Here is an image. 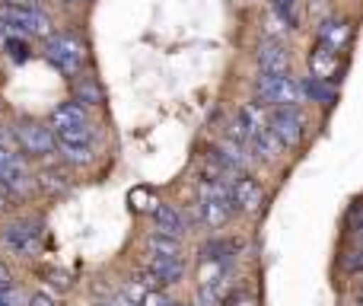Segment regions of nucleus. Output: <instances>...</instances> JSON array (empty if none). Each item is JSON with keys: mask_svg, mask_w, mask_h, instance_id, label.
<instances>
[{"mask_svg": "<svg viewBox=\"0 0 363 306\" xmlns=\"http://www.w3.org/2000/svg\"><path fill=\"white\" fill-rule=\"evenodd\" d=\"M153 224H157V233H163V236H182L185 233V217L176 211V207L169 204H157L153 207Z\"/></svg>", "mask_w": 363, "mask_h": 306, "instance_id": "9b49d317", "label": "nucleus"}, {"mask_svg": "<svg viewBox=\"0 0 363 306\" xmlns=\"http://www.w3.org/2000/svg\"><path fill=\"white\" fill-rule=\"evenodd\" d=\"M29 306H55V300H51V297H45V294H35L29 300Z\"/></svg>", "mask_w": 363, "mask_h": 306, "instance_id": "bb28decb", "label": "nucleus"}, {"mask_svg": "<svg viewBox=\"0 0 363 306\" xmlns=\"http://www.w3.org/2000/svg\"><path fill=\"white\" fill-rule=\"evenodd\" d=\"M10 284H13L10 268H6V265H0V288H10Z\"/></svg>", "mask_w": 363, "mask_h": 306, "instance_id": "cd10ccee", "label": "nucleus"}, {"mask_svg": "<svg viewBox=\"0 0 363 306\" xmlns=\"http://www.w3.org/2000/svg\"><path fill=\"white\" fill-rule=\"evenodd\" d=\"M45 58H48L64 77H77L83 61H86V48H83V42L77 35H48Z\"/></svg>", "mask_w": 363, "mask_h": 306, "instance_id": "7ed1b4c3", "label": "nucleus"}, {"mask_svg": "<svg viewBox=\"0 0 363 306\" xmlns=\"http://www.w3.org/2000/svg\"><path fill=\"white\" fill-rule=\"evenodd\" d=\"M274 6L281 10V16L287 19V23H294V0H274Z\"/></svg>", "mask_w": 363, "mask_h": 306, "instance_id": "a878e982", "label": "nucleus"}, {"mask_svg": "<svg viewBox=\"0 0 363 306\" xmlns=\"http://www.w3.org/2000/svg\"><path fill=\"white\" fill-rule=\"evenodd\" d=\"M309 64H313V77H322V80H328L335 70V64H338V51H332L328 45H315V51L309 55Z\"/></svg>", "mask_w": 363, "mask_h": 306, "instance_id": "2eb2a0df", "label": "nucleus"}, {"mask_svg": "<svg viewBox=\"0 0 363 306\" xmlns=\"http://www.w3.org/2000/svg\"><path fill=\"white\" fill-rule=\"evenodd\" d=\"M230 256H236V246L233 243H207L201 249V262H230Z\"/></svg>", "mask_w": 363, "mask_h": 306, "instance_id": "aec40b11", "label": "nucleus"}, {"mask_svg": "<svg viewBox=\"0 0 363 306\" xmlns=\"http://www.w3.org/2000/svg\"><path fill=\"white\" fill-rule=\"evenodd\" d=\"M0 26L19 38H48L51 35V19L42 10H23V6L0 4Z\"/></svg>", "mask_w": 363, "mask_h": 306, "instance_id": "f03ea898", "label": "nucleus"}, {"mask_svg": "<svg viewBox=\"0 0 363 306\" xmlns=\"http://www.w3.org/2000/svg\"><path fill=\"white\" fill-rule=\"evenodd\" d=\"M99 306H112V303H99Z\"/></svg>", "mask_w": 363, "mask_h": 306, "instance_id": "2f4dec72", "label": "nucleus"}, {"mask_svg": "<svg viewBox=\"0 0 363 306\" xmlns=\"http://www.w3.org/2000/svg\"><path fill=\"white\" fill-rule=\"evenodd\" d=\"M166 306H179V303H172V300H169V303H166Z\"/></svg>", "mask_w": 363, "mask_h": 306, "instance_id": "7c9ffc66", "label": "nucleus"}, {"mask_svg": "<svg viewBox=\"0 0 363 306\" xmlns=\"http://www.w3.org/2000/svg\"><path fill=\"white\" fill-rule=\"evenodd\" d=\"M4 243L16 256H32L38 249V226L35 224H13L4 230Z\"/></svg>", "mask_w": 363, "mask_h": 306, "instance_id": "9d476101", "label": "nucleus"}, {"mask_svg": "<svg viewBox=\"0 0 363 306\" xmlns=\"http://www.w3.org/2000/svg\"><path fill=\"white\" fill-rule=\"evenodd\" d=\"M233 306H252V300H239V303H233Z\"/></svg>", "mask_w": 363, "mask_h": 306, "instance_id": "c85d7f7f", "label": "nucleus"}, {"mask_svg": "<svg viewBox=\"0 0 363 306\" xmlns=\"http://www.w3.org/2000/svg\"><path fill=\"white\" fill-rule=\"evenodd\" d=\"M300 93L313 96L315 102H325V106H328V102L335 99V89L328 87V83L322 80V77H309V80H306V83H303V87H300Z\"/></svg>", "mask_w": 363, "mask_h": 306, "instance_id": "6ab92c4d", "label": "nucleus"}, {"mask_svg": "<svg viewBox=\"0 0 363 306\" xmlns=\"http://www.w3.org/2000/svg\"><path fill=\"white\" fill-rule=\"evenodd\" d=\"M6 6H23V10H42V0H0Z\"/></svg>", "mask_w": 363, "mask_h": 306, "instance_id": "393cba45", "label": "nucleus"}, {"mask_svg": "<svg viewBox=\"0 0 363 306\" xmlns=\"http://www.w3.org/2000/svg\"><path fill=\"white\" fill-rule=\"evenodd\" d=\"M38 185H42L48 195H64L70 188V175L61 173V169H55V166H48L38 173Z\"/></svg>", "mask_w": 363, "mask_h": 306, "instance_id": "f3484780", "label": "nucleus"}, {"mask_svg": "<svg viewBox=\"0 0 363 306\" xmlns=\"http://www.w3.org/2000/svg\"><path fill=\"white\" fill-rule=\"evenodd\" d=\"M258 64H262V74H287L290 51L277 38H268V42L258 45Z\"/></svg>", "mask_w": 363, "mask_h": 306, "instance_id": "1a4fd4ad", "label": "nucleus"}, {"mask_svg": "<svg viewBox=\"0 0 363 306\" xmlns=\"http://www.w3.org/2000/svg\"><path fill=\"white\" fill-rule=\"evenodd\" d=\"M223 297H226V278L207 281V284H201V290H198V306H220Z\"/></svg>", "mask_w": 363, "mask_h": 306, "instance_id": "a211bd4d", "label": "nucleus"}, {"mask_svg": "<svg viewBox=\"0 0 363 306\" xmlns=\"http://www.w3.org/2000/svg\"><path fill=\"white\" fill-rule=\"evenodd\" d=\"M201 220H204L211 230L223 226L226 220L233 217V201H230V182H220V179H204L201 185Z\"/></svg>", "mask_w": 363, "mask_h": 306, "instance_id": "f257e3e1", "label": "nucleus"}, {"mask_svg": "<svg viewBox=\"0 0 363 306\" xmlns=\"http://www.w3.org/2000/svg\"><path fill=\"white\" fill-rule=\"evenodd\" d=\"M347 38H351V26L341 23V19H325L319 26V42L328 45L332 51H345Z\"/></svg>", "mask_w": 363, "mask_h": 306, "instance_id": "f8f14e48", "label": "nucleus"}, {"mask_svg": "<svg viewBox=\"0 0 363 306\" xmlns=\"http://www.w3.org/2000/svg\"><path fill=\"white\" fill-rule=\"evenodd\" d=\"M169 300H166L163 290H153V288H144V294L138 297V306H166Z\"/></svg>", "mask_w": 363, "mask_h": 306, "instance_id": "5701e85b", "label": "nucleus"}, {"mask_svg": "<svg viewBox=\"0 0 363 306\" xmlns=\"http://www.w3.org/2000/svg\"><path fill=\"white\" fill-rule=\"evenodd\" d=\"M255 93L268 106H296L300 102V83L290 74H262L255 83Z\"/></svg>", "mask_w": 363, "mask_h": 306, "instance_id": "39448f33", "label": "nucleus"}, {"mask_svg": "<svg viewBox=\"0 0 363 306\" xmlns=\"http://www.w3.org/2000/svg\"><path fill=\"white\" fill-rule=\"evenodd\" d=\"M268 125H271L268 128L271 138L281 147H296L303 141V115L296 112L294 106H277Z\"/></svg>", "mask_w": 363, "mask_h": 306, "instance_id": "0eeeda50", "label": "nucleus"}, {"mask_svg": "<svg viewBox=\"0 0 363 306\" xmlns=\"http://www.w3.org/2000/svg\"><path fill=\"white\" fill-rule=\"evenodd\" d=\"M99 99H102L99 87H96L93 80H86V77H83V80H77V99L74 102H80V106H83V102H86V106H99Z\"/></svg>", "mask_w": 363, "mask_h": 306, "instance_id": "412c9836", "label": "nucleus"}, {"mask_svg": "<svg viewBox=\"0 0 363 306\" xmlns=\"http://www.w3.org/2000/svg\"><path fill=\"white\" fill-rule=\"evenodd\" d=\"M13 138H16L19 151L29 153V156H51L57 151L55 144V134H51V128H45L42 121H16V128H13Z\"/></svg>", "mask_w": 363, "mask_h": 306, "instance_id": "20e7f679", "label": "nucleus"}, {"mask_svg": "<svg viewBox=\"0 0 363 306\" xmlns=\"http://www.w3.org/2000/svg\"><path fill=\"white\" fill-rule=\"evenodd\" d=\"M55 144H67V147H89L96 138L93 125L83 121V125H70V128H55Z\"/></svg>", "mask_w": 363, "mask_h": 306, "instance_id": "ddd939ff", "label": "nucleus"}, {"mask_svg": "<svg viewBox=\"0 0 363 306\" xmlns=\"http://www.w3.org/2000/svg\"><path fill=\"white\" fill-rule=\"evenodd\" d=\"M230 201H233V211H255L262 204V185L252 175L239 173L230 182Z\"/></svg>", "mask_w": 363, "mask_h": 306, "instance_id": "6e6552de", "label": "nucleus"}, {"mask_svg": "<svg viewBox=\"0 0 363 306\" xmlns=\"http://www.w3.org/2000/svg\"><path fill=\"white\" fill-rule=\"evenodd\" d=\"M57 147H61V156L67 163H77V166L89 163V147H67V144H57Z\"/></svg>", "mask_w": 363, "mask_h": 306, "instance_id": "4be33fe9", "label": "nucleus"}, {"mask_svg": "<svg viewBox=\"0 0 363 306\" xmlns=\"http://www.w3.org/2000/svg\"><path fill=\"white\" fill-rule=\"evenodd\" d=\"M6 48H10V55L16 58V61H23V58L29 55V51H26V42H23V38H6Z\"/></svg>", "mask_w": 363, "mask_h": 306, "instance_id": "b1692460", "label": "nucleus"}, {"mask_svg": "<svg viewBox=\"0 0 363 306\" xmlns=\"http://www.w3.org/2000/svg\"><path fill=\"white\" fill-rule=\"evenodd\" d=\"M147 256L150 258H179V239L153 233V236L147 239Z\"/></svg>", "mask_w": 363, "mask_h": 306, "instance_id": "dca6fc26", "label": "nucleus"}, {"mask_svg": "<svg viewBox=\"0 0 363 306\" xmlns=\"http://www.w3.org/2000/svg\"><path fill=\"white\" fill-rule=\"evenodd\" d=\"M0 188L13 195H26L32 188V179H29V169H26L23 156L13 153L6 147V141L0 144Z\"/></svg>", "mask_w": 363, "mask_h": 306, "instance_id": "423d86ee", "label": "nucleus"}, {"mask_svg": "<svg viewBox=\"0 0 363 306\" xmlns=\"http://www.w3.org/2000/svg\"><path fill=\"white\" fill-rule=\"evenodd\" d=\"M86 119V112H83L80 102H64V106H57L55 112H51V131L55 128H70V125H83Z\"/></svg>", "mask_w": 363, "mask_h": 306, "instance_id": "4468645a", "label": "nucleus"}, {"mask_svg": "<svg viewBox=\"0 0 363 306\" xmlns=\"http://www.w3.org/2000/svg\"><path fill=\"white\" fill-rule=\"evenodd\" d=\"M64 4H86V0H64Z\"/></svg>", "mask_w": 363, "mask_h": 306, "instance_id": "c756f323", "label": "nucleus"}]
</instances>
